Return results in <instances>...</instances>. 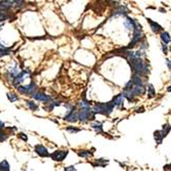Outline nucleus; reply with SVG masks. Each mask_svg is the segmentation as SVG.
Masks as SVG:
<instances>
[{
	"instance_id": "30",
	"label": "nucleus",
	"mask_w": 171,
	"mask_h": 171,
	"mask_svg": "<svg viewBox=\"0 0 171 171\" xmlns=\"http://www.w3.org/2000/svg\"><path fill=\"white\" fill-rule=\"evenodd\" d=\"M167 91H171V86H169L168 88H167Z\"/></svg>"
},
{
	"instance_id": "22",
	"label": "nucleus",
	"mask_w": 171,
	"mask_h": 171,
	"mask_svg": "<svg viewBox=\"0 0 171 171\" xmlns=\"http://www.w3.org/2000/svg\"><path fill=\"white\" fill-rule=\"evenodd\" d=\"M28 106H29V108L32 110V111H36V110L38 109V106L36 105L35 101H28Z\"/></svg>"
},
{
	"instance_id": "15",
	"label": "nucleus",
	"mask_w": 171,
	"mask_h": 171,
	"mask_svg": "<svg viewBox=\"0 0 171 171\" xmlns=\"http://www.w3.org/2000/svg\"><path fill=\"white\" fill-rule=\"evenodd\" d=\"M170 130H171V125L170 124H165L164 126H163V128H162V130H161V133H162V135H163V137H166L167 136V134L170 132Z\"/></svg>"
},
{
	"instance_id": "10",
	"label": "nucleus",
	"mask_w": 171,
	"mask_h": 171,
	"mask_svg": "<svg viewBox=\"0 0 171 171\" xmlns=\"http://www.w3.org/2000/svg\"><path fill=\"white\" fill-rule=\"evenodd\" d=\"M135 20L131 19V18L127 17L124 21V26L127 28L128 30H134V27H135Z\"/></svg>"
},
{
	"instance_id": "18",
	"label": "nucleus",
	"mask_w": 171,
	"mask_h": 171,
	"mask_svg": "<svg viewBox=\"0 0 171 171\" xmlns=\"http://www.w3.org/2000/svg\"><path fill=\"white\" fill-rule=\"evenodd\" d=\"M91 127L94 128L95 131L96 132H99V133H101L103 132V125H101V123H99V122H95V123H92L91 124Z\"/></svg>"
},
{
	"instance_id": "26",
	"label": "nucleus",
	"mask_w": 171,
	"mask_h": 171,
	"mask_svg": "<svg viewBox=\"0 0 171 171\" xmlns=\"http://www.w3.org/2000/svg\"><path fill=\"white\" fill-rule=\"evenodd\" d=\"M20 137H21L23 140H27V139H28L27 135H26V134H24V133H21V134H20Z\"/></svg>"
},
{
	"instance_id": "5",
	"label": "nucleus",
	"mask_w": 171,
	"mask_h": 171,
	"mask_svg": "<svg viewBox=\"0 0 171 171\" xmlns=\"http://www.w3.org/2000/svg\"><path fill=\"white\" fill-rule=\"evenodd\" d=\"M78 119V113L75 111V108H72V110L68 111L67 115L65 116V120L69 122H75Z\"/></svg>"
},
{
	"instance_id": "4",
	"label": "nucleus",
	"mask_w": 171,
	"mask_h": 171,
	"mask_svg": "<svg viewBox=\"0 0 171 171\" xmlns=\"http://www.w3.org/2000/svg\"><path fill=\"white\" fill-rule=\"evenodd\" d=\"M67 155H68V151H56V152H53L50 155V157L52 158V160L62 162L67 157Z\"/></svg>"
},
{
	"instance_id": "17",
	"label": "nucleus",
	"mask_w": 171,
	"mask_h": 171,
	"mask_svg": "<svg viewBox=\"0 0 171 171\" xmlns=\"http://www.w3.org/2000/svg\"><path fill=\"white\" fill-rule=\"evenodd\" d=\"M9 164L6 160H3L2 162L0 163V171H9Z\"/></svg>"
},
{
	"instance_id": "19",
	"label": "nucleus",
	"mask_w": 171,
	"mask_h": 171,
	"mask_svg": "<svg viewBox=\"0 0 171 171\" xmlns=\"http://www.w3.org/2000/svg\"><path fill=\"white\" fill-rule=\"evenodd\" d=\"M78 155L80 157H84V158H87V157H90L92 155V153L90 151H81V152H78Z\"/></svg>"
},
{
	"instance_id": "2",
	"label": "nucleus",
	"mask_w": 171,
	"mask_h": 171,
	"mask_svg": "<svg viewBox=\"0 0 171 171\" xmlns=\"http://www.w3.org/2000/svg\"><path fill=\"white\" fill-rule=\"evenodd\" d=\"M18 90L20 91L23 94H29V95H33L35 93L36 90V84L34 82H31L29 85H24V86H19L18 87Z\"/></svg>"
},
{
	"instance_id": "27",
	"label": "nucleus",
	"mask_w": 171,
	"mask_h": 171,
	"mask_svg": "<svg viewBox=\"0 0 171 171\" xmlns=\"http://www.w3.org/2000/svg\"><path fill=\"white\" fill-rule=\"evenodd\" d=\"M68 130L71 132H78L79 129H76V128H71V127H68Z\"/></svg>"
},
{
	"instance_id": "9",
	"label": "nucleus",
	"mask_w": 171,
	"mask_h": 171,
	"mask_svg": "<svg viewBox=\"0 0 171 171\" xmlns=\"http://www.w3.org/2000/svg\"><path fill=\"white\" fill-rule=\"evenodd\" d=\"M146 21L148 22V24H150V26H151V29H152V31L154 32V33H159V32L162 31V27H161L159 24H157L156 22L152 21L151 19H146Z\"/></svg>"
},
{
	"instance_id": "7",
	"label": "nucleus",
	"mask_w": 171,
	"mask_h": 171,
	"mask_svg": "<svg viewBox=\"0 0 171 171\" xmlns=\"http://www.w3.org/2000/svg\"><path fill=\"white\" fill-rule=\"evenodd\" d=\"M123 101H124V96L121 93V94H118L114 97L113 101H112V103H113L114 107L120 108V107H122V105H123Z\"/></svg>"
},
{
	"instance_id": "23",
	"label": "nucleus",
	"mask_w": 171,
	"mask_h": 171,
	"mask_svg": "<svg viewBox=\"0 0 171 171\" xmlns=\"http://www.w3.org/2000/svg\"><path fill=\"white\" fill-rule=\"evenodd\" d=\"M6 137H7L6 133H5V132H3L2 130H1V131H0V141H3V140H5V139H6Z\"/></svg>"
},
{
	"instance_id": "25",
	"label": "nucleus",
	"mask_w": 171,
	"mask_h": 171,
	"mask_svg": "<svg viewBox=\"0 0 171 171\" xmlns=\"http://www.w3.org/2000/svg\"><path fill=\"white\" fill-rule=\"evenodd\" d=\"M162 50L165 54H167V52H168V50H167V46L164 45V44H162Z\"/></svg>"
},
{
	"instance_id": "21",
	"label": "nucleus",
	"mask_w": 171,
	"mask_h": 171,
	"mask_svg": "<svg viewBox=\"0 0 171 171\" xmlns=\"http://www.w3.org/2000/svg\"><path fill=\"white\" fill-rule=\"evenodd\" d=\"M7 97H8L9 101H11V103H13V101H17V99H18V95L15 94V93H13V92L7 93Z\"/></svg>"
},
{
	"instance_id": "1",
	"label": "nucleus",
	"mask_w": 171,
	"mask_h": 171,
	"mask_svg": "<svg viewBox=\"0 0 171 171\" xmlns=\"http://www.w3.org/2000/svg\"><path fill=\"white\" fill-rule=\"evenodd\" d=\"M113 109H114L113 103H112V101H110V103H96L94 106V108H93L92 112L94 115L95 114H103V115L109 116L113 112Z\"/></svg>"
},
{
	"instance_id": "12",
	"label": "nucleus",
	"mask_w": 171,
	"mask_h": 171,
	"mask_svg": "<svg viewBox=\"0 0 171 171\" xmlns=\"http://www.w3.org/2000/svg\"><path fill=\"white\" fill-rule=\"evenodd\" d=\"M154 138H155V141H156V144H162V140H163V135L162 133H161V130H157V131L154 132Z\"/></svg>"
},
{
	"instance_id": "29",
	"label": "nucleus",
	"mask_w": 171,
	"mask_h": 171,
	"mask_svg": "<svg viewBox=\"0 0 171 171\" xmlns=\"http://www.w3.org/2000/svg\"><path fill=\"white\" fill-rule=\"evenodd\" d=\"M3 127H4V124H3L2 121H0V131L3 129Z\"/></svg>"
},
{
	"instance_id": "28",
	"label": "nucleus",
	"mask_w": 171,
	"mask_h": 171,
	"mask_svg": "<svg viewBox=\"0 0 171 171\" xmlns=\"http://www.w3.org/2000/svg\"><path fill=\"white\" fill-rule=\"evenodd\" d=\"M166 64H167V66H168V68L171 69V60L167 58V60H166Z\"/></svg>"
},
{
	"instance_id": "14",
	"label": "nucleus",
	"mask_w": 171,
	"mask_h": 171,
	"mask_svg": "<svg viewBox=\"0 0 171 171\" xmlns=\"http://www.w3.org/2000/svg\"><path fill=\"white\" fill-rule=\"evenodd\" d=\"M126 13H128V9L125 6H120L119 8L114 11V15H126Z\"/></svg>"
},
{
	"instance_id": "24",
	"label": "nucleus",
	"mask_w": 171,
	"mask_h": 171,
	"mask_svg": "<svg viewBox=\"0 0 171 171\" xmlns=\"http://www.w3.org/2000/svg\"><path fill=\"white\" fill-rule=\"evenodd\" d=\"M65 171H75V167L74 166H69L65 169Z\"/></svg>"
},
{
	"instance_id": "13",
	"label": "nucleus",
	"mask_w": 171,
	"mask_h": 171,
	"mask_svg": "<svg viewBox=\"0 0 171 171\" xmlns=\"http://www.w3.org/2000/svg\"><path fill=\"white\" fill-rule=\"evenodd\" d=\"M161 37V40H162L163 44H168L169 42H170V35H169L168 32H162L160 35Z\"/></svg>"
},
{
	"instance_id": "20",
	"label": "nucleus",
	"mask_w": 171,
	"mask_h": 171,
	"mask_svg": "<svg viewBox=\"0 0 171 171\" xmlns=\"http://www.w3.org/2000/svg\"><path fill=\"white\" fill-rule=\"evenodd\" d=\"M81 107V110H85V109H90V106H89V103H87L86 101H81L79 103Z\"/></svg>"
},
{
	"instance_id": "16",
	"label": "nucleus",
	"mask_w": 171,
	"mask_h": 171,
	"mask_svg": "<svg viewBox=\"0 0 171 171\" xmlns=\"http://www.w3.org/2000/svg\"><path fill=\"white\" fill-rule=\"evenodd\" d=\"M156 96V90H155L154 86L152 84H148V99H153Z\"/></svg>"
},
{
	"instance_id": "11",
	"label": "nucleus",
	"mask_w": 171,
	"mask_h": 171,
	"mask_svg": "<svg viewBox=\"0 0 171 171\" xmlns=\"http://www.w3.org/2000/svg\"><path fill=\"white\" fill-rule=\"evenodd\" d=\"M13 1H1L0 2V11H6L13 6Z\"/></svg>"
},
{
	"instance_id": "8",
	"label": "nucleus",
	"mask_w": 171,
	"mask_h": 171,
	"mask_svg": "<svg viewBox=\"0 0 171 171\" xmlns=\"http://www.w3.org/2000/svg\"><path fill=\"white\" fill-rule=\"evenodd\" d=\"M35 152L37 153L39 156H41V157H48V156H49L47 150H46V148H44L43 146H41V144H38V146H35Z\"/></svg>"
},
{
	"instance_id": "6",
	"label": "nucleus",
	"mask_w": 171,
	"mask_h": 171,
	"mask_svg": "<svg viewBox=\"0 0 171 171\" xmlns=\"http://www.w3.org/2000/svg\"><path fill=\"white\" fill-rule=\"evenodd\" d=\"M33 97L35 99H37V101H44V103H47V101H51V97L49 95L44 94V93H41V92H35L33 94Z\"/></svg>"
},
{
	"instance_id": "3",
	"label": "nucleus",
	"mask_w": 171,
	"mask_h": 171,
	"mask_svg": "<svg viewBox=\"0 0 171 171\" xmlns=\"http://www.w3.org/2000/svg\"><path fill=\"white\" fill-rule=\"evenodd\" d=\"M30 75V72L28 70H26V71H23V72H21L19 75H18L17 77H15V79H13V85H15V87H19L20 86V84H21L22 82H23L24 80H25L26 78H27L28 76Z\"/></svg>"
}]
</instances>
